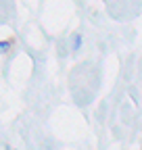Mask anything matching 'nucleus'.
<instances>
[{
    "label": "nucleus",
    "instance_id": "1",
    "mask_svg": "<svg viewBox=\"0 0 142 150\" xmlns=\"http://www.w3.org/2000/svg\"><path fill=\"white\" fill-rule=\"evenodd\" d=\"M80 42H82V38H80V35H73V44H71V48L77 50V48H80Z\"/></svg>",
    "mask_w": 142,
    "mask_h": 150
},
{
    "label": "nucleus",
    "instance_id": "2",
    "mask_svg": "<svg viewBox=\"0 0 142 150\" xmlns=\"http://www.w3.org/2000/svg\"><path fill=\"white\" fill-rule=\"evenodd\" d=\"M9 46H11L9 42H2V52H6V50H9Z\"/></svg>",
    "mask_w": 142,
    "mask_h": 150
}]
</instances>
